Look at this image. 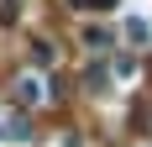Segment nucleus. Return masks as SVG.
Returning a JSON list of instances; mask_svg holds the SVG:
<instances>
[{"mask_svg": "<svg viewBox=\"0 0 152 147\" xmlns=\"http://www.w3.org/2000/svg\"><path fill=\"white\" fill-rule=\"evenodd\" d=\"M16 95H21L26 105H37V100H42V84H37V79H21V84H16Z\"/></svg>", "mask_w": 152, "mask_h": 147, "instance_id": "f257e3e1", "label": "nucleus"}, {"mask_svg": "<svg viewBox=\"0 0 152 147\" xmlns=\"http://www.w3.org/2000/svg\"><path fill=\"white\" fill-rule=\"evenodd\" d=\"M74 5H89V11H100V5H110V0H74Z\"/></svg>", "mask_w": 152, "mask_h": 147, "instance_id": "f03ea898", "label": "nucleus"}]
</instances>
